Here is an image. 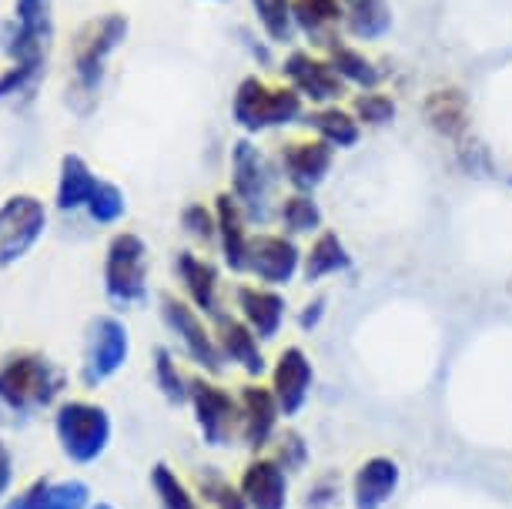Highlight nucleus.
<instances>
[{
    "label": "nucleus",
    "mask_w": 512,
    "mask_h": 509,
    "mask_svg": "<svg viewBox=\"0 0 512 509\" xmlns=\"http://www.w3.org/2000/svg\"><path fill=\"white\" fill-rule=\"evenodd\" d=\"M248 509H288L292 503V476L272 456H251L238 476Z\"/></svg>",
    "instance_id": "nucleus-19"
},
{
    "label": "nucleus",
    "mask_w": 512,
    "mask_h": 509,
    "mask_svg": "<svg viewBox=\"0 0 512 509\" xmlns=\"http://www.w3.org/2000/svg\"><path fill=\"white\" fill-rule=\"evenodd\" d=\"M345 31L355 41H379L392 31V7L389 0H342Z\"/></svg>",
    "instance_id": "nucleus-29"
},
{
    "label": "nucleus",
    "mask_w": 512,
    "mask_h": 509,
    "mask_svg": "<svg viewBox=\"0 0 512 509\" xmlns=\"http://www.w3.org/2000/svg\"><path fill=\"white\" fill-rule=\"evenodd\" d=\"M131 355V335L128 325L114 315H98L88 325V342H84V362H81V382L84 386H101L111 376H118Z\"/></svg>",
    "instance_id": "nucleus-10"
},
{
    "label": "nucleus",
    "mask_w": 512,
    "mask_h": 509,
    "mask_svg": "<svg viewBox=\"0 0 512 509\" xmlns=\"http://www.w3.org/2000/svg\"><path fill=\"white\" fill-rule=\"evenodd\" d=\"M268 456H272L275 463H282L288 469V476H298L312 463V446H308V439L298 429H282L275 436L272 449H268Z\"/></svg>",
    "instance_id": "nucleus-35"
},
{
    "label": "nucleus",
    "mask_w": 512,
    "mask_h": 509,
    "mask_svg": "<svg viewBox=\"0 0 512 509\" xmlns=\"http://www.w3.org/2000/svg\"><path fill=\"white\" fill-rule=\"evenodd\" d=\"M215 339H218V352H221V362H225V366L241 369L251 382L268 376V366H272V362L265 359V342L258 339L238 315H228V312L221 315L215 322Z\"/></svg>",
    "instance_id": "nucleus-20"
},
{
    "label": "nucleus",
    "mask_w": 512,
    "mask_h": 509,
    "mask_svg": "<svg viewBox=\"0 0 512 509\" xmlns=\"http://www.w3.org/2000/svg\"><path fill=\"white\" fill-rule=\"evenodd\" d=\"M275 218H278V225H282V232L292 238H315L325 228L322 208H318L315 195H308V191H292V195H285L278 201Z\"/></svg>",
    "instance_id": "nucleus-30"
},
{
    "label": "nucleus",
    "mask_w": 512,
    "mask_h": 509,
    "mask_svg": "<svg viewBox=\"0 0 512 509\" xmlns=\"http://www.w3.org/2000/svg\"><path fill=\"white\" fill-rule=\"evenodd\" d=\"M44 489H47V479H34V483L27 486L21 496H14L11 503H7L4 509H34V506H37V499H41Z\"/></svg>",
    "instance_id": "nucleus-43"
},
{
    "label": "nucleus",
    "mask_w": 512,
    "mask_h": 509,
    "mask_svg": "<svg viewBox=\"0 0 512 509\" xmlns=\"http://www.w3.org/2000/svg\"><path fill=\"white\" fill-rule=\"evenodd\" d=\"M11 483H14V456H11V449L0 443V499L7 496Z\"/></svg>",
    "instance_id": "nucleus-44"
},
{
    "label": "nucleus",
    "mask_w": 512,
    "mask_h": 509,
    "mask_svg": "<svg viewBox=\"0 0 512 509\" xmlns=\"http://www.w3.org/2000/svg\"><path fill=\"white\" fill-rule=\"evenodd\" d=\"M251 7H255V17L258 24H262L265 37L272 44H292L295 37V0H251Z\"/></svg>",
    "instance_id": "nucleus-34"
},
{
    "label": "nucleus",
    "mask_w": 512,
    "mask_h": 509,
    "mask_svg": "<svg viewBox=\"0 0 512 509\" xmlns=\"http://www.w3.org/2000/svg\"><path fill=\"white\" fill-rule=\"evenodd\" d=\"M352 114L359 118V124H369V128H385V124L395 121V101L392 94L385 91H359L352 98Z\"/></svg>",
    "instance_id": "nucleus-37"
},
{
    "label": "nucleus",
    "mask_w": 512,
    "mask_h": 509,
    "mask_svg": "<svg viewBox=\"0 0 512 509\" xmlns=\"http://www.w3.org/2000/svg\"><path fill=\"white\" fill-rule=\"evenodd\" d=\"M278 71H282V78L288 81V88L302 94V101H312L315 108L338 104L345 98V91H349V84L338 78L332 61L312 51H292Z\"/></svg>",
    "instance_id": "nucleus-15"
},
{
    "label": "nucleus",
    "mask_w": 512,
    "mask_h": 509,
    "mask_svg": "<svg viewBox=\"0 0 512 509\" xmlns=\"http://www.w3.org/2000/svg\"><path fill=\"white\" fill-rule=\"evenodd\" d=\"M231 114H235V124L241 131L262 134V131L302 121L305 101H302V94L292 88H275V84L262 81L258 74H248L235 91Z\"/></svg>",
    "instance_id": "nucleus-4"
},
{
    "label": "nucleus",
    "mask_w": 512,
    "mask_h": 509,
    "mask_svg": "<svg viewBox=\"0 0 512 509\" xmlns=\"http://www.w3.org/2000/svg\"><path fill=\"white\" fill-rule=\"evenodd\" d=\"M98 191V178L88 168L81 155L61 158V178H57V208L61 211H81L88 208L91 195Z\"/></svg>",
    "instance_id": "nucleus-28"
},
{
    "label": "nucleus",
    "mask_w": 512,
    "mask_h": 509,
    "mask_svg": "<svg viewBox=\"0 0 512 509\" xmlns=\"http://www.w3.org/2000/svg\"><path fill=\"white\" fill-rule=\"evenodd\" d=\"M47 228V211L34 195H11L0 205V268L21 262Z\"/></svg>",
    "instance_id": "nucleus-13"
},
{
    "label": "nucleus",
    "mask_w": 512,
    "mask_h": 509,
    "mask_svg": "<svg viewBox=\"0 0 512 509\" xmlns=\"http://www.w3.org/2000/svg\"><path fill=\"white\" fill-rule=\"evenodd\" d=\"M402 489V466L392 456H369L349 479L352 509H385Z\"/></svg>",
    "instance_id": "nucleus-18"
},
{
    "label": "nucleus",
    "mask_w": 512,
    "mask_h": 509,
    "mask_svg": "<svg viewBox=\"0 0 512 509\" xmlns=\"http://www.w3.org/2000/svg\"><path fill=\"white\" fill-rule=\"evenodd\" d=\"M302 258H305V248H298L292 235L258 232V235H251L248 275L255 278L258 285L285 288L302 275Z\"/></svg>",
    "instance_id": "nucleus-12"
},
{
    "label": "nucleus",
    "mask_w": 512,
    "mask_h": 509,
    "mask_svg": "<svg viewBox=\"0 0 512 509\" xmlns=\"http://www.w3.org/2000/svg\"><path fill=\"white\" fill-rule=\"evenodd\" d=\"M325 312H328V299L325 295H315V299H308L302 309H298V329L302 332H315L318 325L325 322Z\"/></svg>",
    "instance_id": "nucleus-42"
},
{
    "label": "nucleus",
    "mask_w": 512,
    "mask_h": 509,
    "mask_svg": "<svg viewBox=\"0 0 512 509\" xmlns=\"http://www.w3.org/2000/svg\"><path fill=\"white\" fill-rule=\"evenodd\" d=\"M302 124L315 131V138L328 141L332 148H355L362 138V124L352 111L338 108V104H325V108L305 111Z\"/></svg>",
    "instance_id": "nucleus-26"
},
{
    "label": "nucleus",
    "mask_w": 512,
    "mask_h": 509,
    "mask_svg": "<svg viewBox=\"0 0 512 509\" xmlns=\"http://www.w3.org/2000/svg\"><path fill=\"white\" fill-rule=\"evenodd\" d=\"M91 509H114V506H111V503H94Z\"/></svg>",
    "instance_id": "nucleus-45"
},
{
    "label": "nucleus",
    "mask_w": 512,
    "mask_h": 509,
    "mask_svg": "<svg viewBox=\"0 0 512 509\" xmlns=\"http://www.w3.org/2000/svg\"><path fill=\"white\" fill-rule=\"evenodd\" d=\"M195 493L205 506L211 509H248L245 493H241L238 483L221 473L218 466H201L195 476Z\"/></svg>",
    "instance_id": "nucleus-31"
},
{
    "label": "nucleus",
    "mask_w": 512,
    "mask_h": 509,
    "mask_svg": "<svg viewBox=\"0 0 512 509\" xmlns=\"http://www.w3.org/2000/svg\"><path fill=\"white\" fill-rule=\"evenodd\" d=\"M151 489L158 496L161 509H201L198 493L168 463H158L151 469Z\"/></svg>",
    "instance_id": "nucleus-33"
},
{
    "label": "nucleus",
    "mask_w": 512,
    "mask_h": 509,
    "mask_svg": "<svg viewBox=\"0 0 512 509\" xmlns=\"http://www.w3.org/2000/svg\"><path fill=\"white\" fill-rule=\"evenodd\" d=\"M124 37H128V17L124 14H104L77 34V41H74V88H71L74 91L71 101H77V111H88L91 104L98 101L108 57L118 51Z\"/></svg>",
    "instance_id": "nucleus-3"
},
{
    "label": "nucleus",
    "mask_w": 512,
    "mask_h": 509,
    "mask_svg": "<svg viewBox=\"0 0 512 509\" xmlns=\"http://www.w3.org/2000/svg\"><path fill=\"white\" fill-rule=\"evenodd\" d=\"M54 432L71 463H98L111 446V416L98 402L67 399L54 412Z\"/></svg>",
    "instance_id": "nucleus-5"
},
{
    "label": "nucleus",
    "mask_w": 512,
    "mask_h": 509,
    "mask_svg": "<svg viewBox=\"0 0 512 509\" xmlns=\"http://www.w3.org/2000/svg\"><path fill=\"white\" fill-rule=\"evenodd\" d=\"M352 252L349 245L342 242V235L332 232V228H322L312 242L305 248V258H302V278L308 285H318L332 275H345L352 272Z\"/></svg>",
    "instance_id": "nucleus-23"
},
{
    "label": "nucleus",
    "mask_w": 512,
    "mask_h": 509,
    "mask_svg": "<svg viewBox=\"0 0 512 509\" xmlns=\"http://www.w3.org/2000/svg\"><path fill=\"white\" fill-rule=\"evenodd\" d=\"M338 499H342V479H338V473H318L305 493V509H335Z\"/></svg>",
    "instance_id": "nucleus-40"
},
{
    "label": "nucleus",
    "mask_w": 512,
    "mask_h": 509,
    "mask_svg": "<svg viewBox=\"0 0 512 509\" xmlns=\"http://www.w3.org/2000/svg\"><path fill=\"white\" fill-rule=\"evenodd\" d=\"M215 218H218V248L221 258L231 272L245 275L248 272V248H251V235H248V218L241 205L235 201L231 191H221L215 198Z\"/></svg>",
    "instance_id": "nucleus-22"
},
{
    "label": "nucleus",
    "mask_w": 512,
    "mask_h": 509,
    "mask_svg": "<svg viewBox=\"0 0 512 509\" xmlns=\"http://www.w3.org/2000/svg\"><path fill=\"white\" fill-rule=\"evenodd\" d=\"M425 121L449 141H462L469 134V98L459 88H439L425 98Z\"/></svg>",
    "instance_id": "nucleus-24"
},
{
    "label": "nucleus",
    "mask_w": 512,
    "mask_h": 509,
    "mask_svg": "<svg viewBox=\"0 0 512 509\" xmlns=\"http://www.w3.org/2000/svg\"><path fill=\"white\" fill-rule=\"evenodd\" d=\"M64 389V372L44 352H11L0 362V412L14 419L54 406Z\"/></svg>",
    "instance_id": "nucleus-1"
},
{
    "label": "nucleus",
    "mask_w": 512,
    "mask_h": 509,
    "mask_svg": "<svg viewBox=\"0 0 512 509\" xmlns=\"http://www.w3.org/2000/svg\"><path fill=\"white\" fill-rule=\"evenodd\" d=\"M124 211H128V198H124V191L118 185H111V181H98V191H94L91 201H88V215L94 218V222L114 225V222H121Z\"/></svg>",
    "instance_id": "nucleus-38"
},
{
    "label": "nucleus",
    "mask_w": 512,
    "mask_h": 509,
    "mask_svg": "<svg viewBox=\"0 0 512 509\" xmlns=\"http://www.w3.org/2000/svg\"><path fill=\"white\" fill-rule=\"evenodd\" d=\"M509 185H512V178H509Z\"/></svg>",
    "instance_id": "nucleus-46"
},
{
    "label": "nucleus",
    "mask_w": 512,
    "mask_h": 509,
    "mask_svg": "<svg viewBox=\"0 0 512 509\" xmlns=\"http://www.w3.org/2000/svg\"><path fill=\"white\" fill-rule=\"evenodd\" d=\"M282 406L275 392L262 382H245L238 389V443L251 456H262L272 449L275 436L282 432Z\"/></svg>",
    "instance_id": "nucleus-11"
},
{
    "label": "nucleus",
    "mask_w": 512,
    "mask_h": 509,
    "mask_svg": "<svg viewBox=\"0 0 512 509\" xmlns=\"http://www.w3.org/2000/svg\"><path fill=\"white\" fill-rule=\"evenodd\" d=\"M188 406L195 412V426L205 446L221 449L238 439V392H231L211 376H195Z\"/></svg>",
    "instance_id": "nucleus-9"
},
{
    "label": "nucleus",
    "mask_w": 512,
    "mask_h": 509,
    "mask_svg": "<svg viewBox=\"0 0 512 509\" xmlns=\"http://www.w3.org/2000/svg\"><path fill=\"white\" fill-rule=\"evenodd\" d=\"M268 389L275 392L285 419H295L308 406L315 389V362L302 345H285L268 366Z\"/></svg>",
    "instance_id": "nucleus-14"
},
{
    "label": "nucleus",
    "mask_w": 512,
    "mask_h": 509,
    "mask_svg": "<svg viewBox=\"0 0 512 509\" xmlns=\"http://www.w3.org/2000/svg\"><path fill=\"white\" fill-rule=\"evenodd\" d=\"M295 27L302 31L315 47H325L335 41V31L345 27L342 0H295Z\"/></svg>",
    "instance_id": "nucleus-25"
},
{
    "label": "nucleus",
    "mask_w": 512,
    "mask_h": 509,
    "mask_svg": "<svg viewBox=\"0 0 512 509\" xmlns=\"http://www.w3.org/2000/svg\"><path fill=\"white\" fill-rule=\"evenodd\" d=\"M37 81H41V74H34V71H27V67L11 64L4 74H0V104L14 101L17 94H27Z\"/></svg>",
    "instance_id": "nucleus-41"
},
{
    "label": "nucleus",
    "mask_w": 512,
    "mask_h": 509,
    "mask_svg": "<svg viewBox=\"0 0 512 509\" xmlns=\"http://www.w3.org/2000/svg\"><path fill=\"white\" fill-rule=\"evenodd\" d=\"M181 228L195 238V242L208 245V242H218V218H215V208L201 205V201H195V205H185V211H181Z\"/></svg>",
    "instance_id": "nucleus-39"
},
{
    "label": "nucleus",
    "mask_w": 512,
    "mask_h": 509,
    "mask_svg": "<svg viewBox=\"0 0 512 509\" xmlns=\"http://www.w3.org/2000/svg\"><path fill=\"white\" fill-rule=\"evenodd\" d=\"M161 322L168 325V332L178 339L181 352H185L205 376H218V372L225 369L221 352H218L215 329H211L205 315H201L188 299H178V295L164 292L161 295Z\"/></svg>",
    "instance_id": "nucleus-8"
},
{
    "label": "nucleus",
    "mask_w": 512,
    "mask_h": 509,
    "mask_svg": "<svg viewBox=\"0 0 512 509\" xmlns=\"http://www.w3.org/2000/svg\"><path fill=\"white\" fill-rule=\"evenodd\" d=\"M54 37L51 0H17L14 21L0 31V51L11 57V64L27 67L34 74H44L47 54Z\"/></svg>",
    "instance_id": "nucleus-6"
},
{
    "label": "nucleus",
    "mask_w": 512,
    "mask_h": 509,
    "mask_svg": "<svg viewBox=\"0 0 512 509\" xmlns=\"http://www.w3.org/2000/svg\"><path fill=\"white\" fill-rule=\"evenodd\" d=\"M332 161H335V148L322 138H295L278 148L282 181H288L292 191H308V195L328 178Z\"/></svg>",
    "instance_id": "nucleus-16"
},
{
    "label": "nucleus",
    "mask_w": 512,
    "mask_h": 509,
    "mask_svg": "<svg viewBox=\"0 0 512 509\" xmlns=\"http://www.w3.org/2000/svg\"><path fill=\"white\" fill-rule=\"evenodd\" d=\"M151 372H154V386L161 389V396L168 399L171 406H188L191 379L185 376V369L178 366V355L175 352L164 349V345H158V349H154Z\"/></svg>",
    "instance_id": "nucleus-32"
},
{
    "label": "nucleus",
    "mask_w": 512,
    "mask_h": 509,
    "mask_svg": "<svg viewBox=\"0 0 512 509\" xmlns=\"http://www.w3.org/2000/svg\"><path fill=\"white\" fill-rule=\"evenodd\" d=\"M34 509H91V489L81 479H64V483H47Z\"/></svg>",
    "instance_id": "nucleus-36"
},
{
    "label": "nucleus",
    "mask_w": 512,
    "mask_h": 509,
    "mask_svg": "<svg viewBox=\"0 0 512 509\" xmlns=\"http://www.w3.org/2000/svg\"><path fill=\"white\" fill-rule=\"evenodd\" d=\"M235 309H238V319L245 322L262 342H275L288 322L285 295L272 285L241 282L235 288Z\"/></svg>",
    "instance_id": "nucleus-17"
},
{
    "label": "nucleus",
    "mask_w": 512,
    "mask_h": 509,
    "mask_svg": "<svg viewBox=\"0 0 512 509\" xmlns=\"http://www.w3.org/2000/svg\"><path fill=\"white\" fill-rule=\"evenodd\" d=\"M278 161H272L255 141L241 138L231 144V195L251 225H268L278 215Z\"/></svg>",
    "instance_id": "nucleus-2"
},
{
    "label": "nucleus",
    "mask_w": 512,
    "mask_h": 509,
    "mask_svg": "<svg viewBox=\"0 0 512 509\" xmlns=\"http://www.w3.org/2000/svg\"><path fill=\"white\" fill-rule=\"evenodd\" d=\"M325 57L332 61V67L338 71V78H342L349 88H359V91H375L382 84V71L375 67L372 57H365L359 47L345 44V41H335L325 47Z\"/></svg>",
    "instance_id": "nucleus-27"
},
{
    "label": "nucleus",
    "mask_w": 512,
    "mask_h": 509,
    "mask_svg": "<svg viewBox=\"0 0 512 509\" xmlns=\"http://www.w3.org/2000/svg\"><path fill=\"white\" fill-rule=\"evenodd\" d=\"M104 295L118 305L131 309L148 299V245L141 235L118 232L108 242L104 255Z\"/></svg>",
    "instance_id": "nucleus-7"
},
{
    "label": "nucleus",
    "mask_w": 512,
    "mask_h": 509,
    "mask_svg": "<svg viewBox=\"0 0 512 509\" xmlns=\"http://www.w3.org/2000/svg\"><path fill=\"white\" fill-rule=\"evenodd\" d=\"M175 275L181 288H185V299L195 305L205 319L218 322L221 315H225V305H221V275L208 258H201L195 252H178Z\"/></svg>",
    "instance_id": "nucleus-21"
}]
</instances>
